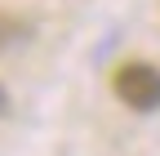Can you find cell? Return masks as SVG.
Here are the masks:
<instances>
[{"mask_svg":"<svg viewBox=\"0 0 160 156\" xmlns=\"http://www.w3.org/2000/svg\"><path fill=\"white\" fill-rule=\"evenodd\" d=\"M111 89L116 98L133 107V112H156L160 107V67L151 63H120L111 76Z\"/></svg>","mask_w":160,"mask_h":156,"instance_id":"6da1fadb","label":"cell"},{"mask_svg":"<svg viewBox=\"0 0 160 156\" xmlns=\"http://www.w3.org/2000/svg\"><path fill=\"white\" fill-rule=\"evenodd\" d=\"M27 36H31V27L22 23V18L0 13V49H9V45H18V40H27Z\"/></svg>","mask_w":160,"mask_h":156,"instance_id":"7a4b0ae2","label":"cell"},{"mask_svg":"<svg viewBox=\"0 0 160 156\" xmlns=\"http://www.w3.org/2000/svg\"><path fill=\"white\" fill-rule=\"evenodd\" d=\"M9 112V94H5V85H0V116Z\"/></svg>","mask_w":160,"mask_h":156,"instance_id":"3957f363","label":"cell"}]
</instances>
